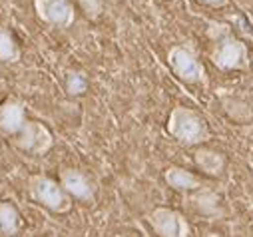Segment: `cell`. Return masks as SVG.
Segmentation results:
<instances>
[{
    "label": "cell",
    "instance_id": "7c38bea8",
    "mask_svg": "<svg viewBox=\"0 0 253 237\" xmlns=\"http://www.w3.org/2000/svg\"><path fill=\"white\" fill-rule=\"evenodd\" d=\"M20 231V213L12 201H0V233L16 235Z\"/></svg>",
    "mask_w": 253,
    "mask_h": 237
},
{
    "label": "cell",
    "instance_id": "9a60e30c",
    "mask_svg": "<svg viewBox=\"0 0 253 237\" xmlns=\"http://www.w3.org/2000/svg\"><path fill=\"white\" fill-rule=\"evenodd\" d=\"M192 201L198 205L200 211H204V213H208V215H213V213H215V201H217V198H215L213 194H210V192L198 194L196 198H192Z\"/></svg>",
    "mask_w": 253,
    "mask_h": 237
},
{
    "label": "cell",
    "instance_id": "e0dca14e",
    "mask_svg": "<svg viewBox=\"0 0 253 237\" xmlns=\"http://www.w3.org/2000/svg\"><path fill=\"white\" fill-rule=\"evenodd\" d=\"M200 2L206 4V6H211V8H221L229 2V0H200Z\"/></svg>",
    "mask_w": 253,
    "mask_h": 237
},
{
    "label": "cell",
    "instance_id": "8fae6325",
    "mask_svg": "<svg viewBox=\"0 0 253 237\" xmlns=\"http://www.w3.org/2000/svg\"><path fill=\"white\" fill-rule=\"evenodd\" d=\"M194 159H196V165H198L204 173L213 175V177L221 175L223 169H225V156L219 154V152H215V150H210V148H200V150H196Z\"/></svg>",
    "mask_w": 253,
    "mask_h": 237
},
{
    "label": "cell",
    "instance_id": "277c9868",
    "mask_svg": "<svg viewBox=\"0 0 253 237\" xmlns=\"http://www.w3.org/2000/svg\"><path fill=\"white\" fill-rule=\"evenodd\" d=\"M168 64L171 68V72L187 84H208V76H206V68L200 62L198 54L185 46V44H175L169 48L168 52Z\"/></svg>",
    "mask_w": 253,
    "mask_h": 237
},
{
    "label": "cell",
    "instance_id": "4fadbf2b",
    "mask_svg": "<svg viewBox=\"0 0 253 237\" xmlns=\"http://www.w3.org/2000/svg\"><path fill=\"white\" fill-rule=\"evenodd\" d=\"M20 60V46L14 38V34L0 24V62L14 64Z\"/></svg>",
    "mask_w": 253,
    "mask_h": 237
},
{
    "label": "cell",
    "instance_id": "8992f818",
    "mask_svg": "<svg viewBox=\"0 0 253 237\" xmlns=\"http://www.w3.org/2000/svg\"><path fill=\"white\" fill-rule=\"evenodd\" d=\"M148 221L160 237H189L192 235V227H189L183 213L171 207H156L148 215Z\"/></svg>",
    "mask_w": 253,
    "mask_h": 237
},
{
    "label": "cell",
    "instance_id": "3957f363",
    "mask_svg": "<svg viewBox=\"0 0 253 237\" xmlns=\"http://www.w3.org/2000/svg\"><path fill=\"white\" fill-rule=\"evenodd\" d=\"M28 194L36 203L54 213H68L72 209V198L52 177L32 175L28 180Z\"/></svg>",
    "mask_w": 253,
    "mask_h": 237
},
{
    "label": "cell",
    "instance_id": "30bf717a",
    "mask_svg": "<svg viewBox=\"0 0 253 237\" xmlns=\"http://www.w3.org/2000/svg\"><path fill=\"white\" fill-rule=\"evenodd\" d=\"M164 180L175 192H200L202 190V180L192 171H187L185 167L169 165L164 171Z\"/></svg>",
    "mask_w": 253,
    "mask_h": 237
},
{
    "label": "cell",
    "instance_id": "5bb4252c",
    "mask_svg": "<svg viewBox=\"0 0 253 237\" xmlns=\"http://www.w3.org/2000/svg\"><path fill=\"white\" fill-rule=\"evenodd\" d=\"M64 86H66V92H68L70 96H82V94L88 90V78H86L84 72L68 70V72H66Z\"/></svg>",
    "mask_w": 253,
    "mask_h": 237
},
{
    "label": "cell",
    "instance_id": "ba28073f",
    "mask_svg": "<svg viewBox=\"0 0 253 237\" xmlns=\"http://www.w3.org/2000/svg\"><path fill=\"white\" fill-rule=\"evenodd\" d=\"M60 186L64 188V192L80 201H94L96 196V188L90 182V177L74 167H66L60 171Z\"/></svg>",
    "mask_w": 253,
    "mask_h": 237
},
{
    "label": "cell",
    "instance_id": "6da1fadb",
    "mask_svg": "<svg viewBox=\"0 0 253 237\" xmlns=\"http://www.w3.org/2000/svg\"><path fill=\"white\" fill-rule=\"evenodd\" d=\"M208 36L213 42L211 62L219 70H245L249 66V50L247 46L231 32L225 22H210Z\"/></svg>",
    "mask_w": 253,
    "mask_h": 237
},
{
    "label": "cell",
    "instance_id": "2e32d148",
    "mask_svg": "<svg viewBox=\"0 0 253 237\" xmlns=\"http://www.w3.org/2000/svg\"><path fill=\"white\" fill-rule=\"evenodd\" d=\"M78 4L90 20H96L104 10V0H78Z\"/></svg>",
    "mask_w": 253,
    "mask_h": 237
},
{
    "label": "cell",
    "instance_id": "7a4b0ae2",
    "mask_svg": "<svg viewBox=\"0 0 253 237\" xmlns=\"http://www.w3.org/2000/svg\"><path fill=\"white\" fill-rule=\"evenodd\" d=\"M166 128L173 140L185 146H200L211 138V132L202 118V114L185 106H175L169 112Z\"/></svg>",
    "mask_w": 253,
    "mask_h": 237
},
{
    "label": "cell",
    "instance_id": "9c48e42d",
    "mask_svg": "<svg viewBox=\"0 0 253 237\" xmlns=\"http://www.w3.org/2000/svg\"><path fill=\"white\" fill-rule=\"evenodd\" d=\"M26 122V108L20 100H4L0 104V130L4 134L18 136Z\"/></svg>",
    "mask_w": 253,
    "mask_h": 237
},
{
    "label": "cell",
    "instance_id": "ac0fdd59",
    "mask_svg": "<svg viewBox=\"0 0 253 237\" xmlns=\"http://www.w3.org/2000/svg\"><path fill=\"white\" fill-rule=\"evenodd\" d=\"M249 165H251V171H253V159H251V161H249Z\"/></svg>",
    "mask_w": 253,
    "mask_h": 237
},
{
    "label": "cell",
    "instance_id": "5b68a950",
    "mask_svg": "<svg viewBox=\"0 0 253 237\" xmlns=\"http://www.w3.org/2000/svg\"><path fill=\"white\" fill-rule=\"evenodd\" d=\"M16 148L26 152V154H32V156H44L52 150L54 146V136L52 132L42 124V122H36V120H28L26 126L22 128V132L16 136L14 140Z\"/></svg>",
    "mask_w": 253,
    "mask_h": 237
},
{
    "label": "cell",
    "instance_id": "52a82bcc",
    "mask_svg": "<svg viewBox=\"0 0 253 237\" xmlns=\"http://www.w3.org/2000/svg\"><path fill=\"white\" fill-rule=\"evenodd\" d=\"M36 16L54 28H70L74 24L76 12L70 0H34Z\"/></svg>",
    "mask_w": 253,
    "mask_h": 237
}]
</instances>
